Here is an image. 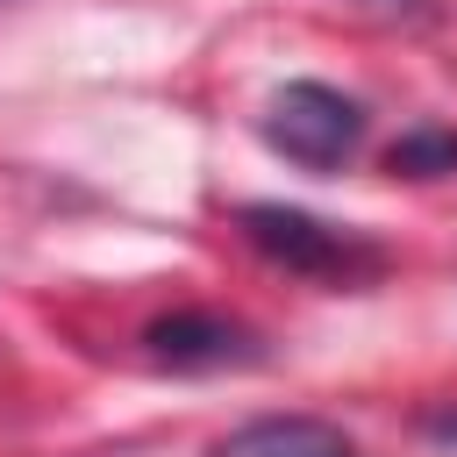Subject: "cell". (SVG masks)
Returning <instances> with one entry per match:
<instances>
[{"instance_id":"1","label":"cell","mask_w":457,"mask_h":457,"mask_svg":"<svg viewBox=\"0 0 457 457\" xmlns=\"http://www.w3.org/2000/svg\"><path fill=\"white\" fill-rule=\"evenodd\" d=\"M236 228H243V243L264 250L271 264H286V271H300V278H328V286H357V278H371V271L386 264V250H378L371 236L343 228V221H321V214H307V207H278V200H250V207L236 214Z\"/></svg>"},{"instance_id":"2","label":"cell","mask_w":457,"mask_h":457,"mask_svg":"<svg viewBox=\"0 0 457 457\" xmlns=\"http://www.w3.org/2000/svg\"><path fill=\"white\" fill-rule=\"evenodd\" d=\"M257 136H264L286 164H300V171H336V164H350V150L364 143V107H357L350 93L321 86V79H293V86H278V93L264 100Z\"/></svg>"},{"instance_id":"3","label":"cell","mask_w":457,"mask_h":457,"mask_svg":"<svg viewBox=\"0 0 457 457\" xmlns=\"http://www.w3.org/2000/svg\"><path fill=\"white\" fill-rule=\"evenodd\" d=\"M143 343H150V357L171 364V371H228V364H257V357H264L257 328H243V321H228V314H207V307H186V314L150 321Z\"/></svg>"},{"instance_id":"4","label":"cell","mask_w":457,"mask_h":457,"mask_svg":"<svg viewBox=\"0 0 457 457\" xmlns=\"http://www.w3.org/2000/svg\"><path fill=\"white\" fill-rule=\"evenodd\" d=\"M207 457H357V450L321 414H257V421L228 428Z\"/></svg>"},{"instance_id":"5","label":"cell","mask_w":457,"mask_h":457,"mask_svg":"<svg viewBox=\"0 0 457 457\" xmlns=\"http://www.w3.org/2000/svg\"><path fill=\"white\" fill-rule=\"evenodd\" d=\"M386 171L393 179H443L457 171V129H414L386 150Z\"/></svg>"},{"instance_id":"6","label":"cell","mask_w":457,"mask_h":457,"mask_svg":"<svg viewBox=\"0 0 457 457\" xmlns=\"http://www.w3.org/2000/svg\"><path fill=\"white\" fill-rule=\"evenodd\" d=\"M371 7H393V14H421L428 0H371Z\"/></svg>"}]
</instances>
